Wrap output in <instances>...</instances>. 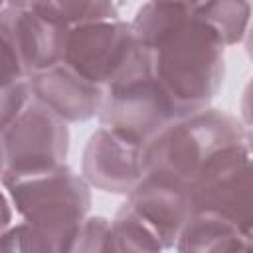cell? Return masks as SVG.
<instances>
[{
    "mask_svg": "<svg viewBox=\"0 0 253 253\" xmlns=\"http://www.w3.org/2000/svg\"><path fill=\"white\" fill-rule=\"evenodd\" d=\"M184 113L166 93L148 57L126 77L105 89L99 125L115 134L144 146Z\"/></svg>",
    "mask_w": 253,
    "mask_h": 253,
    "instance_id": "4",
    "label": "cell"
},
{
    "mask_svg": "<svg viewBox=\"0 0 253 253\" xmlns=\"http://www.w3.org/2000/svg\"><path fill=\"white\" fill-rule=\"evenodd\" d=\"M194 211L221 215L239 229L253 219V152L245 140L223 148L190 186Z\"/></svg>",
    "mask_w": 253,
    "mask_h": 253,
    "instance_id": "7",
    "label": "cell"
},
{
    "mask_svg": "<svg viewBox=\"0 0 253 253\" xmlns=\"http://www.w3.org/2000/svg\"><path fill=\"white\" fill-rule=\"evenodd\" d=\"M194 16L225 45L241 43L253 18L251 0H202Z\"/></svg>",
    "mask_w": 253,
    "mask_h": 253,
    "instance_id": "13",
    "label": "cell"
},
{
    "mask_svg": "<svg viewBox=\"0 0 253 253\" xmlns=\"http://www.w3.org/2000/svg\"><path fill=\"white\" fill-rule=\"evenodd\" d=\"M148 57L150 53L138 43L132 24L115 18L71 26L63 63L107 89Z\"/></svg>",
    "mask_w": 253,
    "mask_h": 253,
    "instance_id": "6",
    "label": "cell"
},
{
    "mask_svg": "<svg viewBox=\"0 0 253 253\" xmlns=\"http://www.w3.org/2000/svg\"><path fill=\"white\" fill-rule=\"evenodd\" d=\"M32 101H34V91L30 85V77L4 85L0 93V126L16 119Z\"/></svg>",
    "mask_w": 253,
    "mask_h": 253,
    "instance_id": "19",
    "label": "cell"
},
{
    "mask_svg": "<svg viewBox=\"0 0 253 253\" xmlns=\"http://www.w3.org/2000/svg\"><path fill=\"white\" fill-rule=\"evenodd\" d=\"M28 77L34 97L65 123H85L99 117L105 87L85 79L69 65L59 63Z\"/></svg>",
    "mask_w": 253,
    "mask_h": 253,
    "instance_id": "11",
    "label": "cell"
},
{
    "mask_svg": "<svg viewBox=\"0 0 253 253\" xmlns=\"http://www.w3.org/2000/svg\"><path fill=\"white\" fill-rule=\"evenodd\" d=\"M239 117L245 128H253V77L247 81L239 101Z\"/></svg>",
    "mask_w": 253,
    "mask_h": 253,
    "instance_id": "21",
    "label": "cell"
},
{
    "mask_svg": "<svg viewBox=\"0 0 253 253\" xmlns=\"http://www.w3.org/2000/svg\"><path fill=\"white\" fill-rule=\"evenodd\" d=\"M109 231H111V219L103 215H87L77 231L71 251H79V253L107 251Z\"/></svg>",
    "mask_w": 253,
    "mask_h": 253,
    "instance_id": "18",
    "label": "cell"
},
{
    "mask_svg": "<svg viewBox=\"0 0 253 253\" xmlns=\"http://www.w3.org/2000/svg\"><path fill=\"white\" fill-rule=\"evenodd\" d=\"M125 204L158 233L166 249H174L182 227L194 213L190 188L154 174H142Z\"/></svg>",
    "mask_w": 253,
    "mask_h": 253,
    "instance_id": "10",
    "label": "cell"
},
{
    "mask_svg": "<svg viewBox=\"0 0 253 253\" xmlns=\"http://www.w3.org/2000/svg\"><path fill=\"white\" fill-rule=\"evenodd\" d=\"M245 144H247V148L253 152V128H247V130H245Z\"/></svg>",
    "mask_w": 253,
    "mask_h": 253,
    "instance_id": "24",
    "label": "cell"
},
{
    "mask_svg": "<svg viewBox=\"0 0 253 253\" xmlns=\"http://www.w3.org/2000/svg\"><path fill=\"white\" fill-rule=\"evenodd\" d=\"M79 172L91 188L126 196L144 174L142 146L99 125L83 148Z\"/></svg>",
    "mask_w": 253,
    "mask_h": 253,
    "instance_id": "9",
    "label": "cell"
},
{
    "mask_svg": "<svg viewBox=\"0 0 253 253\" xmlns=\"http://www.w3.org/2000/svg\"><path fill=\"white\" fill-rule=\"evenodd\" d=\"M0 247L4 251H26V253H53L51 243L28 221L18 219L10 227L2 229Z\"/></svg>",
    "mask_w": 253,
    "mask_h": 253,
    "instance_id": "17",
    "label": "cell"
},
{
    "mask_svg": "<svg viewBox=\"0 0 253 253\" xmlns=\"http://www.w3.org/2000/svg\"><path fill=\"white\" fill-rule=\"evenodd\" d=\"M125 2L126 0H40L42 6H45L71 26L121 18Z\"/></svg>",
    "mask_w": 253,
    "mask_h": 253,
    "instance_id": "16",
    "label": "cell"
},
{
    "mask_svg": "<svg viewBox=\"0 0 253 253\" xmlns=\"http://www.w3.org/2000/svg\"><path fill=\"white\" fill-rule=\"evenodd\" d=\"M166 249L158 233L126 204L111 219L107 251H162Z\"/></svg>",
    "mask_w": 253,
    "mask_h": 253,
    "instance_id": "15",
    "label": "cell"
},
{
    "mask_svg": "<svg viewBox=\"0 0 253 253\" xmlns=\"http://www.w3.org/2000/svg\"><path fill=\"white\" fill-rule=\"evenodd\" d=\"M243 49H245V55H247V59L253 63V18H251V24H249V28H247V34H245V38H243Z\"/></svg>",
    "mask_w": 253,
    "mask_h": 253,
    "instance_id": "23",
    "label": "cell"
},
{
    "mask_svg": "<svg viewBox=\"0 0 253 253\" xmlns=\"http://www.w3.org/2000/svg\"><path fill=\"white\" fill-rule=\"evenodd\" d=\"M194 12L192 6L176 0H146L130 20L138 43L150 51L166 34Z\"/></svg>",
    "mask_w": 253,
    "mask_h": 253,
    "instance_id": "14",
    "label": "cell"
},
{
    "mask_svg": "<svg viewBox=\"0 0 253 253\" xmlns=\"http://www.w3.org/2000/svg\"><path fill=\"white\" fill-rule=\"evenodd\" d=\"M0 30L12 38L28 75L63 63L71 24L45 6L2 10Z\"/></svg>",
    "mask_w": 253,
    "mask_h": 253,
    "instance_id": "8",
    "label": "cell"
},
{
    "mask_svg": "<svg viewBox=\"0 0 253 253\" xmlns=\"http://www.w3.org/2000/svg\"><path fill=\"white\" fill-rule=\"evenodd\" d=\"M225 45L194 12L148 53L152 69L178 109L194 113L211 105L225 75Z\"/></svg>",
    "mask_w": 253,
    "mask_h": 253,
    "instance_id": "1",
    "label": "cell"
},
{
    "mask_svg": "<svg viewBox=\"0 0 253 253\" xmlns=\"http://www.w3.org/2000/svg\"><path fill=\"white\" fill-rule=\"evenodd\" d=\"M40 4V0H2V10H24Z\"/></svg>",
    "mask_w": 253,
    "mask_h": 253,
    "instance_id": "22",
    "label": "cell"
},
{
    "mask_svg": "<svg viewBox=\"0 0 253 253\" xmlns=\"http://www.w3.org/2000/svg\"><path fill=\"white\" fill-rule=\"evenodd\" d=\"M241 231H243V233H245V235H247V237L253 241V219H251V221H249V223H247V225H245Z\"/></svg>",
    "mask_w": 253,
    "mask_h": 253,
    "instance_id": "25",
    "label": "cell"
},
{
    "mask_svg": "<svg viewBox=\"0 0 253 253\" xmlns=\"http://www.w3.org/2000/svg\"><path fill=\"white\" fill-rule=\"evenodd\" d=\"M174 249L198 253L253 251V241L233 221L215 213L194 211L182 227Z\"/></svg>",
    "mask_w": 253,
    "mask_h": 253,
    "instance_id": "12",
    "label": "cell"
},
{
    "mask_svg": "<svg viewBox=\"0 0 253 253\" xmlns=\"http://www.w3.org/2000/svg\"><path fill=\"white\" fill-rule=\"evenodd\" d=\"M176 2H184V4H188V6H192V8H196L202 0H176Z\"/></svg>",
    "mask_w": 253,
    "mask_h": 253,
    "instance_id": "26",
    "label": "cell"
},
{
    "mask_svg": "<svg viewBox=\"0 0 253 253\" xmlns=\"http://www.w3.org/2000/svg\"><path fill=\"white\" fill-rule=\"evenodd\" d=\"M0 36H2V87H4L28 77V73L24 69V63L16 51L12 38L2 30H0Z\"/></svg>",
    "mask_w": 253,
    "mask_h": 253,
    "instance_id": "20",
    "label": "cell"
},
{
    "mask_svg": "<svg viewBox=\"0 0 253 253\" xmlns=\"http://www.w3.org/2000/svg\"><path fill=\"white\" fill-rule=\"evenodd\" d=\"M67 125L36 97L16 119L2 125V184L63 166L69 152Z\"/></svg>",
    "mask_w": 253,
    "mask_h": 253,
    "instance_id": "5",
    "label": "cell"
},
{
    "mask_svg": "<svg viewBox=\"0 0 253 253\" xmlns=\"http://www.w3.org/2000/svg\"><path fill=\"white\" fill-rule=\"evenodd\" d=\"M18 219L34 225L53 247L71 251L77 231L91 208V186L81 172L59 166L45 174L2 184Z\"/></svg>",
    "mask_w": 253,
    "mask_h": 253,
    "instance_id": "3",
    "label": "cell"
},
{
    "mask_svg": "<svg viewBox=\"0 0 253 253\" xmlns=\"http://www.w3.org/2000/svg\"><path fill=\"white\" fill-rule=\"evenodd\" d=\"M245 125L233 115L206 107L186 113L142 146L144 174L192 186L227 146L245 140Z\"/></svg>",
    "mask_w": 253,
    "mask_h": 253,
    "instance_id": "2",
    "label": "cell"
},
{
    "mask_svg": "<svg viewBox=\"0 0 253 253\" xmlns=\"http://www.w3.org/2000/svg\"><path fill=\"white\" fill-rule=\"evenodd\" d=\"M251 4H253V0H251Z\"/></svg>",
    "mask_w": 253,
    "mask_h": 253,
    "instance_id": "27",
    "label": "cell"
}]
</instances>
